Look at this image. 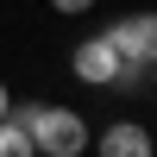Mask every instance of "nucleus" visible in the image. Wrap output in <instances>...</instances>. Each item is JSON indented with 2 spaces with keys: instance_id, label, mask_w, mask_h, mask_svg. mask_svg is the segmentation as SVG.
<instances>
[{
  "instance_id": "f257e3e1",
  "label": "nucleus",
  "mask_w": 157,
  "mask_h": 157,
  "mask_svg": "<svg viewBox=\"0 0 157 157\" xmlns=\"http://www.w3.org/2000/svg\"><path fill=\"white\" fill-rule=\"evenodd\" d=\"M13 120L25 126V138H32L38 157H82L88 151V120L75 107H57V101H25V107H13Z\"/></svg>"
},
{
  "instance_id": "423d86ee",
  "label": "nucleus",
  "mask_w": 157,
  "mask_h": 157,
  "mask_svg": "<svg viewBox=\"0 0 157 157\" xmlns=\"http://www.w3.org/2000/svg\"><path fill=\"white\" fill-rule=\"evenodd\" d=\"M50 13H63V19H82V13H94V0H50Z\"/></svg>"
},
{
  "instance_id": "39448f33",
  "label": "nucleus",
  "mask_w": 157,
  "mask_h": 157,
  "mask_svg": "<svg viewBox=\"0 0 157 157\" xmlns=\"http://www.w3.org/2000/svg\"><path fill=\"white\" fill-rule=\"evenodd\" d=\"M0 157H38V151H32V138H25V126L13 120V113L0 120Z\"/></svg>"
},
{
  "instance_id": "0eeeda50",
  "label": "nucleus",
  "mask_w": 157,
  "mask_h": 157,
  "mask_svg": "<svg viewBox=\"0 0 157 157\" xmlns=\"http://www.w3.org/2000/svg\"><path fill=\"white\" fill-rule=\"evenodd\" d=\"M6 113H13V94H6V82H0V120H6Z\"/></svg>"
},
{
  "instance_id": "6e6552de",
  "label": "nucleus",
  "mask_w": 157,
  "mask_h": 157,
  "mask_svg": "<svg viewBox=\"0 0 157 157\" xmlns=\"http://www.w3.org/2000/svg\"><path fill=\"white\" fill-rule=\"evenodd\" d=\"M145 88H151V94H157V63H151V69H145Z\"/></svg>"
},
{
  "instance_id": "7ed1b4c3",
  "label": "nucleus",
  "mask_w": 157,
  "mask_h": 157,
  "mask_svg": "<svg viewBox=\"0 0 157 157\" xmlns=\"http://www.w3.org/2000/svg\"><path fill=\"white\" fill-rule=\"evenodd\" d=\"M94 157H157V138H151V126L145 120H132V113H120V120H107L94 138Z\"/></svg>"
},
{
  "instance_id": "20e7f679",
  "label": "nucleus",
  "mask_w": 157,
  "mask_h": 157,
  "mask_svg": "<svg viewBox=\"0 0 157 157\" xmlns=\"http://www.w3.org/2000/svg\"><path fill=\"white\" fill-rule=\"evenodd\" d=\"M69 69H75V82H88V88H113V75H120V57H113V44L107 38H82V44L69 50Z\"/></svg>"
},
{
  "instance_id": "f03ea898",
  "label": "nucleus",
  "mask_w": 157,
  "mask_h": 157,
  "mask_svg": "<svg viewBox=\"0 0 157 157\" xmlns=\"http://www.w3.org/2000/svg\"><path fill=\"white\" fill-rule=\"evenodd\" d=\"M101 38L113 44V57H120V63H138V69H151V63H157V13H120Z\"/></svg>"
}]
</instances>
